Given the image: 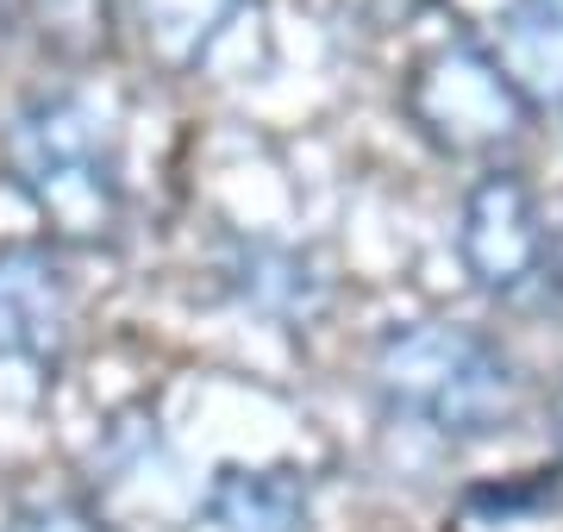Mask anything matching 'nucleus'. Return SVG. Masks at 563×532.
<instances>
[{
  "label": "nucleus",
  "mask_w": 563,
  "mask_h": 532,
  "mask_svg": "<svg viewBox=\"0 0 563 532\" xmlns=\"http://www.w3.org/2000/svg\"><path fill=\"white\" fill-rule=\"evenodd\" d=\"M383 383L401 408L444 432H501L520 408V376L483 332L413 326L383 345Z\"/></svg>",
  "instance_id": "1"
},
{
  "label": "nucleus",
  "mask_w": 563,
  "mask_h": 532,
  "mask_svg": "<svg viewBox=\"0 0 563 532\" xmlns=\"http://www.w3.org/2000/svg\"><path fill=\"white\" fill-rule=\"evenodd\" d=\"M463 257L488 288L526 282L544 257V225L532 207V188L514 169H495L476 182L470 207H463Z\"/></svg>",
  "instance_id": "2"
},
{
  "label": "nucleus",
  "mask_w": 563,
  "mask_h": 532,
  "mask_svg": "<svg viewBox=\"0 0 563 532\" xmlns=\"http://www.w3.org/2000/svg\"><path fill=\"white\" fill-rule=\"evenodd\" d=\"M426 88H444V107H432L426 120L439 138H451L457 151H488L520 132L526 95L501 76V63L476 57V51H451L426 69Z\"/></svg>",
  "instance_id": "3"
},
{
  "label": "nucleus",
  "mask_w": 563,
  "mask_h": 532,
  "mask_svg": "<svg viewBox=\"0 0 563 532\" xmlns=\"http://www.w3.org/2000/svg\"><path fill=\"white\" fill-rule=\"evenodd\" d=\"M63 339V282L38 257H7L0 264V345L51 357Z\"/></svg>",
  "instance_id": "4"
},
{
  "label": "nucleus",
  "mask_w": 563,
  "mask_h": 532,
  "mask_svg": "<svg viewBox=\"0 0 563 532\" xmlns=\"http://www.w3.org/2000/svg\"><path fill=\"white\" fill-rule=\"evenodd\" d=\"M501 76L520 95H563V0H526L501 20Z\"/></svg>",
  "instance_id": "5"
},
{
  "label": "nucleus",
  "mask_w": 563,
  "mask_h": 532,
  "mask_svg": "<svg viewBox=\"0 0 563 532\" xmlns=\"http://www.w3.org/2000/svg\"><path fill=\"white\" fill-rule=\"evenodd\" d=\"M551 432H558V457H563V401H558V426H551Z\"/></svg>",
  "instance_id": "6"
},
{
  "label": "nucleus",
  "mask_w": 563,
  "mask_h": 532,
  "mask_svg": "<svg viewBox=\"0 0 563 532\" xmlns=\"http://www.w3.org/2000/svg\"><path fill=\"white\" fill-rule=\"evenodd\" d=\"M558 282H563V239H558Z\"/></svg>",
  "instance_id": "7"
}]
</instances>
